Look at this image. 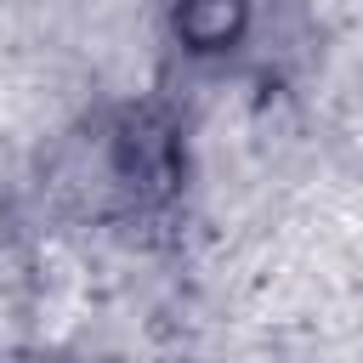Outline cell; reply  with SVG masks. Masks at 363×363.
Segmentation results:
<instances>
[{
	"mask_svg": "<svg viewBox=\"0 0 363 363\" xmlns=\"http://www.w3.org/2000/svg\"><path fill=\"white\" fill-rule=\"evenodd\" d=\"M170 28L187 51L210 57V51H233L250 28V0H176Z\"/></svg>",
	"mask_w": 363,
	"mask_h": 363,
	"instance_id": "obj_1",
	"label": "cell"
}]
</instances>
